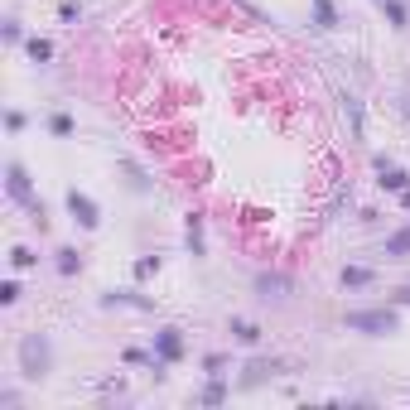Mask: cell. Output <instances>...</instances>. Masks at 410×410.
Wrapping results in <instances>:
<instances>
[{
  "instance_id": "obj_1",
  "label": "cell",
  "mask_w": 410,
  "mask_h": 410,
  "mask_svg": "<svg viewBox=\"0 0 410 410\" xmlns=\"http://www.w3.org/2000/svg\"><path fill=\"white\" fill-rule=\"evenodd\" d=\"M348 328L352 333H396V314L391 309H357V314H348Z\"/></svg>"
},
{
  "instance_id": "obj_2",
  "label": "cell",
  "mask_w": 410,
  "mask_h": 410,
  "mask_svg": "<svg viewBox=\"0 0 410 410\" xmlns=\"http://www.w3.org/2000/svg\"><path fill=\"white\" fill-rule=\"evenodd\" d=\"M20 362H24V376H29V381L48 371V348H43V338H34V333L24 338L20 343Z\"/></svg>"
},
{
  "instance_id": "obj_3",
  "label": "cell",
  "mask_w": 410,
  "mask_h": 410,
  "mask_svg": "<svg viewBox=\"0 0 410 410\" xmlns=\"http://www.w3.org/2000/svg\"><path fill=\"white\" fill-rule=\"evenodd\" d=\"M68 212H73V217H78L82 227H97V203H92L87 193H78V188L68 193Z\"/></svg>"
},
{
  "instance_id": "obj_4",
  "label": "cell",
  "mask_w": 410,
  "mask_h": 410,
  "mask_svg": "<svg viewBox=\"0 0 410 410\" xmlns=\"http://www.w3.org/2000/svg\"><path fill=\"white\" fill-rule=\"evenodd\" d=\"M10 193H15L20 203H29V179H24V169H20V164H10Z\"/></svg>"
},
{
  "instance_id": "obj_5",
  "label": "cell",
  "mask_w": 410,
  "mask_h": 410,
  "mask_svg": "<svg viewBox=\"0 0 410 410\" xmlns=\"http://www.w3.org/2000/svg\"><path fill=\"white\" fill-rule=\"evenodd\" d=\"M314 15H319V24H324V29H333V5H328V0H314Z\"/></svg>"
},
{
  "instance_id": "obj_6",
  "label": "cell",
  "mask_w": 410,
  "mask_h": 410,
  "mask_svg": "<svg viewBox=\"0 0 410 410\" xmlns=\"http://www.w3.org/2000/svg\"><path fill=\"white\" fill-rule=\"evenodd\" d=\"M386 251H391V256H406V251H410V232H396V237L386 242Z\"/></svg>"
},
{
  "instance_id": "obj_7",
  "label": "cell",
  "mask_w": 410,
  "mask_h": 410,
  "mask_svg": "<svg viewBox=\"0 0 410 410\" xmlns=\"http://www.w3.org/2000/svg\"><path fill=\"white\" fill-rule=\"evenodd\" d=\"M367 280H371V270H362V266L343 270V285H367Z\"/></svg>"
},
{
  "instance_id": "obj_8",
  "label": "cell",
  "mask_w": 410,
  "mask_h": 410,
  "mask_svg": "<svg viewBox=\"0 0 410 410\" xmlns=\"http://www.w3.org/2000/svg\"><path fill=\"white\" fill-rule=\"evenodd\" d=\"M381 184H386V188H401V184H406V174H401V169H386V164H381Z\"/></svg>"
},
{
  "instance_id": "obj_9",
  "label": "cell",
  "mask_w": 410,
  "mask_h": 410,
  "mask_svg": "<svg viewBox=\"0 0 410 410\" xmlns=\"http://www.w3.org/2000/svg\"><path fill=\"white\" fill-rule=\"evenodd\" d=\"M160 348H164V357H179V338H174V328L160 338Z\"/></svg>"
},
{
  "instance_id": "obj_10",
  "label": "cell",
  "mask_w": 410,
  "mask_h": 410,
  "mask_svg": "<svg viewBox=\"0 0 410 410\" xmlns=\"http://www.w3.org/2000/svg\"><path fill=\"white\" fill-rule=\"evenodd\" d=\"M232 333H237L242 343H256V338H261V333H256V328H251V324H232Z\"/></svg>"
},
{
  "instance_id": "obj_11",
  "label": "cell",
  "mask_w": 410,
  "mask_h": 410,
  "mask_svg": "<svg viewBox=\"0 0 410 410\" xmlns=\"http://www.w3.org/2000/svg\"><path fill=\"white\" fill-rule=\"evenodd\" d=\"M381 5H386V15H391V24H406V10H401V5H396V0H381Z\"/></svg>"
},
{
  "instance_id": "obj_12",
  "label": "cell",
  "mask_w": 410,
  "mask_h": 410,
  "mask_svg": "<svg viewBox=\"0 0 410 410\" xmlns=\"http://www.w3.org/2000/svg\"><path fill=\"white\" fill-rule=\"evenodd\" d=\"M58 270H78V251H58Z\"/></svg>"
},
{
  "instance_id": "obj_13",
  "label": "cell",
  "mask_w": 410,
  "mask_h": 410,
  "mask_svg": "<svg viewBox=\"0 0 410 410\" xmlns=\"http://www.w3.org/2000/svg\"><path fill=\"white\" fill-rule=\"evenodd\" d=\"M401 299H406V304H410V289H401Z\"/></svg>"
}]
</instances>
